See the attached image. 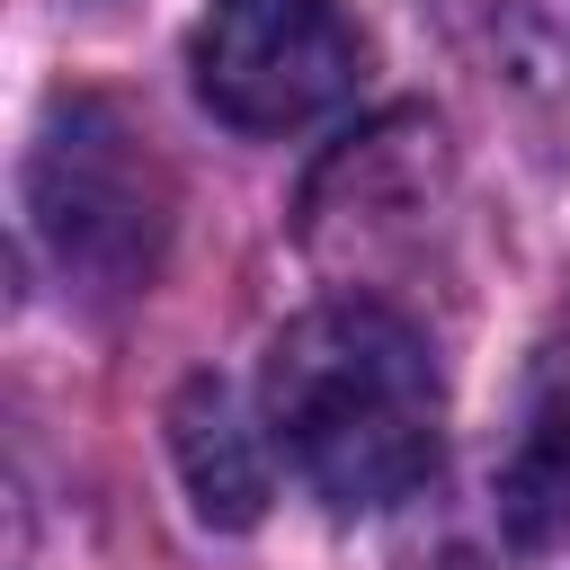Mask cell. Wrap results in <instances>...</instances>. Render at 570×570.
<instances>
[{"label":"cell","instance_id":"cell-4","mask_svg":"<svg viewBox=\"0 0 570 570\" xmlns=\"http://www.w3.org/2000/svg\"><path fill=\"white\" fill-rule=\"evenodd\" d=\"M267 445L276 436L249 428V410H240V392L223 374H187L178 383V401H169V454H178V481H187V499H196L205 525L249 534L267 517V499H276Z\"/></svg>","mask_w":570,"mask_h":570},{"label":"cell","instance_id":"cell-3","mask_svg":"<svg viewBox=\"0 0 570 570\" xmlns=\"http://www.w3.org/2000/svg\"><path fill=\"white\" fill-rule=\"evenodd\" d=\"M196 98L240 134H303L356 98L365 36L338 0H214L187 36Z\"/></svg>","mask_w":570,"mask_h":570},{"label":"cell","instance_id":"cell-2","mask_svg":"<svg viewBox=\"0 0 570 570\" xmlns=\"http://www.w3.org/2000/svg\"><path fill=\"white\" fill-rule=\"evenodd\" d=\"M27 223L80 294H142L169 240V178L116 98H53L27 151Z\"/></svg>","mask_w":570,"mask_h":570},{"label":"cell","instance_id":"cell-1","mask_svg":"<svg viewBox=\"0 0 570 570\" xmlns=\"http://www.w3.org/2000/svg\"><path fill=\"white\" fill-rule=\"evenodd\" d=\"M258 410H267L276 454L338 517H374V508L410 499L445 445L436 356H428L419 321L374 294H338V303H312L303 321H285L267 347V374H258Z\"/></svg>","mask_w":570,"mask_h":570}]
</instances>
